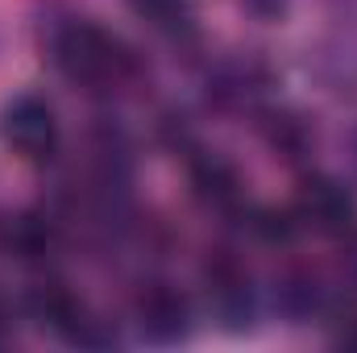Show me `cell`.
Returning a JSON list of instances; mask_svg holds the SVG:
<instances>
[{
  "mask_svg": "<svg viewBox=\"0 0 357 353\" xmlns=\"http://www.w3.org/2000/svg\"><path fill=\"white\" fill-rule=\"evenodd\" d=\"M137 13H146L154 25H171L178 13H183V0H133Z\"/></svg>",
  "mask_w": 357,
  "mask_h": 353,
  "instance_id": "cell-8",
  "label": "cell"
},
{
  "mask_svg": "<svg viewBox=\"0 0 357 353\" xmlns=\"http://www.w3.org/2000/svg\"><path fill=\"white\" fill-rule=\"evenodd\" d=\"M295 216L303 225H312L316 233H328V237H345L357 229V204L328 179H312L299 187V208Z\"/></svg>",
  "mask_w": 357,
  "mask_h": 353,
  "instance_id": "cell-3",
  "label": "cell"
},
{
  "mask_svg": "<svg viewBox=\"0 0 357 353\" xmlns=\"http://www.w3.org/2000/svg\"><path fill=\"white\" fill-rule=\"evenodd\" d=\"M59 67L79 88H108L125 71V50L108 29L79 21L59 38Z\"/></svg>",
  "mask_w": 357,
  "mask_h": 353,
  "instance_id": "cell-1",
  "label": "cell"
},
{
  "mask_svg": "<svg viewBox=\"0 0 357 353\" xmlns=\"http://www.w3.org/2000/svg\"><path fill=\"white\" fill-rule=\"evenodd\" d=\"M0 137L21 163H50L59 150V121L50 104L21 96L0 112Z\"/></svg>",
  "mask_w": 357,
  "mask_h": 353,
  "instance_id": "cell-2",
  "label": "cell"
},
{
  "mask_svg": "<svg viewBox=\"0 0 357 353\" xmlns=\"http://www.w3.org/2000/svg\"><path fill=\"white\" fill-rule=\"evenodd\" d=\"M195 191L208 204H229V200H237V179L225 163H204L195 171Z\"/></svg>",
  "mask_w": 357,
  "mask_h": 353,
  "instance_id": "cell-6",
  "label": "cell"
},
{
  "mask_svg": "<svg viewBox=\"0 0 357 353\" xmlns=\"http://www.w3.org/2000/svg\"><path fill=\"white\" fill-rule=\"evenodd\" d=\"M8 250H13V258L33 262V258H42V254L50 250V233H46L33 216H21V220H13V229H8Z\"/></svg>",
  "mask_w": 357,
  "mask_h": 353,
  "instance_id": "cell-5",
  "label": "cell"
},
{
  "mask_svg": "<svg viewBox=\"0 0 357 353\" xmlns=\"http://www.w3.org/2000/svg\"><path fill=\"white\" fill-rule=\"evenodd\" d=\"M8 329H13V316H8V303L0 299V341L8 337Z\"/></svg>",
  "mask_w": 357,
  "mask_h": 353,
  "instance_id": "cell-9",
  "label": "cell"
},
{
  "mask_svg": "<svg viewBox=\"0 0 357 353\" xmlns=\"http://www.w3.org/2000/svg\"><path fill=\"white\" fill-rule=\"evenodd\" d=\"M254 229L266 237L270 246H278V241H291L295 237V216L291 212H278V208H266V212H258Z\"/></svg>",
  "mask_w": 357,
  "mask_h": 353,
  "instance_id": "cell-7",
  "label": "cell"
},
{
  "mask_svg": "<svg viewBox=\"0 0 357 353\" xmlns=\"http://www.w3.org/2000/svg\"><path fill=\"white\" fill-rule=\"evenodd\" d=\"M137 329H142V337H150V341H158V345L187 337V329H191L187 299L178 295L175 287H167V283L146 287V291L137 295Z\"/></svg>",
  "mask_w": 357,
  "mask_h": 353,
  "instance_id": "cell-4",
  "label": "cell"
}]
</instances>
